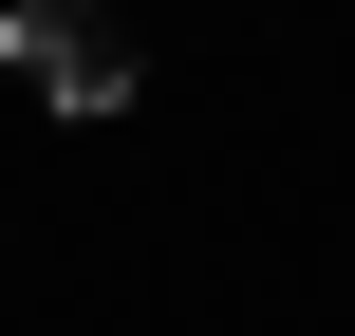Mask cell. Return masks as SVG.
<instances>
[{
  "label": "cell",
  "mask_w": 355,
  "mask_h": 336,
  "mask_svg": "<svg viewBox=\"0 0 355 336\" xmlns=\"http://www.w3.org/2000/svg\"><path fill=\"white\" fill-rule=\"evenodd\" d=\"M0 75L56 94V112H131V37L75 19V0H0Z\"/></svg>",
  "instance_id": "1"
}]
</instances>
